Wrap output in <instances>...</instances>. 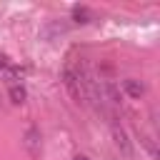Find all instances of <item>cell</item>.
<instances>
[{"label":"cell","mask_w":160,"mask_h":160,"mask_svg":"<svg viewBox=\"0 0 160 160\" xmlns=\"http://www.w3.org/2000/svg\"><path fill=\"white\" fill-rule=\"evenodd\" d=\"M62 82L68 88V92L78 100V102H85L88 100V92H85V82H88V70L82 65H75V62H68L65 70H62Z\"/></svg>","instance_id":"6da1fadb"},{"label":"cell","mask_w":160,"mask_h":160,"mask_svg":"<svg viewBox=\"0 0 160 160\" xmlns=\"http://www.w3.org/2000/svg\"><path fill=\"white\" fill-rule=\"evenodd\" d=\"M72 160H90V158H88V155H75Z\"/></svg>","instance_id":"ba28073f"},{"label":"cell","mask_w":160,"mask_h":160,"mask_svg":"<svg viewBox=\"0 0 160 160\" xmlns=\"http://www.w3.org/2000/svg\"><path fill=\"white\" fill-rule=\"evenodd\" d=\"M72 20H75L78 25H85V22L92 20V12H90L85 5H75V8H72Z\"/></svg>","instance_id":"277c9868"},{"label":"cell","mask_w":160,"mask_h":160,"mask_svg":"<svg viewBox=\"0 0 160 160\" xmlns=\"http://www.w3.org/2000/svg\"><path fill=\"white\" fill-rule=\"evenodd\" d=\"M122 88H125V92H128L130 98H140V95L145 92V85H142L140 80H135V78L125 80V82H122Z\"/></svg>","instance_id":"3957f363"},{"label":"cell","mask_w":160,"mask_h":160,"mask_svg":"<svg viewBox=\"0 0 160 160\" xmlns=\"http://www.w3.org/2000/svg\"><path fill=\"white\" fill-rule=\"evenodd\" d=\"M35 142H38V128H30V130H28V135H25V145L30 148V152H38Z\"/></svg>","instance_id":"8992f818"},{"label":"cell","mask_w":160,"mask_h":160,"mask_svg":"<svg viewBox=\"0 0 160 160\" xmlns=\"http://www.w3.org/2000/svg\"><path fill=\"white\" fill-rule=\"evenodd\" d=\"M10 100L12 102H25V88L22 85H10Z\"/></svg>","instance_id":"5b68a950"},{"label":"cell","mask_w":160,"mask_h":160,"mask_svg":"<svg viewBox=\"0 0 160 160\" xmlns=\"http://www.w3.org/2000/svg\"><path fill=\"white\" fill-rule=\"evenodd\" d=\"M5 65H8V58H5V55H0V68H5Z\"/></svg>","instance_id":"52a82bcc"},{"label":"cell","mask_w":160,"mask_h":160,"mask_svg":"<svg viewBox=\"0 0 160 160\" xmlns=\"http://www.w3.org/2000/svg\"><path fill=\"white\" fill-rule=\"evenodd\" d=\"M112 140H115V148L122 152V158H125V160H130V158H132V145H130L128 132H125L118 122H112Z\"/></svg>","instance_id":"7a4b0ae2"}]
</instances>
